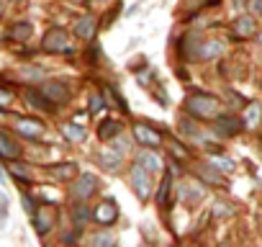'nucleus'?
I'll return each instance as SVG.
<instances>
[{
  "mask_svg": "<svg viewBox=\"0 0 262 247\" xmlns=\"http://www.w3.org/2000/svg\"><path fill=\"white\" fill-rule=\"evenodd\" d=\"M219 106H221L219 98H213V95H203V93L190 95L188 103H185L188 113H193L195 118H213V116L219 113Z\"/></svg>",
  "mask_w": 262,
  "mask_h": 247,
  "instance_id": "1",
  "label": "nucleus"
},
{
  "mask_svg": "<svg viewBox=\"0 0 262 247\" xmlns=\"http://www.w3.org/2000/svg\"><path fill=\"white\" fill-rule=\"evenodd\" d=\"M47 52H52V54H59V52H70V36H67V31L64 29H49L47 34H44V44H41Z\"/></svg>",
  "mask_w": 262,
  "mask_h": 247,
  "instance_id": "2",
  "label": "nucleus"
},
{
  "mask_svg": "<svg viewBox=\"0 0 262 247\" xmlns=\"http://www.w3.org/2000/svg\"><path fill=\"white\" fill-rule=\"evenodd\" d=\"M131 186H134V193L142 198V201H147L149 196H152V178H149V173L142 168V165H137V168H131Z\"/></svg>",
  "mask_w": 262,
  "mask_h": 247,
  "instance_id": "3",
  "label": "nucleus"
},
{
  "mask_svg": "<svg viewBox=\"0 0 262 247\" xmlns=\"http://www.w3.org/2000/svg\"><path fill=\"white\" fill-rule=\"evenodd\" d=\"M134 139L139 145H144L147 150H155L162 145V134L155 132L152 127H147V123H134Z\"/></svg>",
  "mask_w": 262,
  "mask_h": 247,
  "instance_id": "4",
  "label": "nucleus"
},
{
  "mask_svg": "<svg viewBox=\"0 0 262 247\" xmlns=\"http://www.w3.org/2000/svg\"><path fill=\"white\" fill-rule=\"evenodd\" d=\"M41 93L52 100V103H67L70 100V88L62 83V80H47V83H41Z\"/></svg>",
  "mask_w": 262,
  "mask_h": 247,
  "instance_id": "5",
  "label": "nucleus"
},
{
  "mask_svg": "<svg viewBox=\"0 0 262 247\" xmlns=\"http://www.w3.org/2000/svg\"><path fill=\"white\" fill-rule=\"evenodd\" d=\"M31 216H34V229H36L39 234H47V232L54 227V221H57V211H54L52 206H39Z\"/></svg>",
  "mask_w": 262,
  "mask_h": 247,
  "instance_id": "6",
  "label": "nucleus"
},
{
  "mask_svg": "<svg viewBox=\"0 0 262 247\" xmlns=\"http://www.w3.org/2000/svg\"><path fill=\"white\" fill-rule=\"evenodd\" d=\"M95 188H98V178H95V175H90V173H82V175L75 180L72 193H75V198L85 201V198H90V196L95 193Z\"/></svg>",
  "mask_w": 262,
  "mask_h": 247,
  "instance_id": "7",
  "label": "nucleus"
},
{
  "mask_svg": "<svg viewBox=\"0 0 262 247\" xmlns=\"http://www.w3.org/2000/svg\"><path fill=\"white\" fill-rule=\"evenodd\" d=\"M93 219H95L100 227H111V224L118 219V209H116V203H113V201H103V203H98L95 211H93Z\"/></svg>",
  "mask_w": 262,
  "mask_h": 247,
  "instance_id": "8",
  "label": "nucleus"
},
{
  "mask_svg": "<svg viewBox=\"0 0 262 247\" xmlns=\"http://www.w3.org/2000/svg\"><path fill=\"white\" fill-rule=\"evenodd\" d=\"M242 129H244V121L236 118V116H219V121H216V132L221 137H234Z\"/></svg>",
  "mask_w": 262,
  "mask_h": 247,
  "instance_id": "9",
  "label": "nucleus"
},
{
  "mask_svg": "<svg viewBox=\"0 0 262 247\" xmlns=\"http://www.w3.org/2000/svg\"><path fill=\"white\" fill-rule=\"evenodd\" d=\"M137 165H142L147 173H160V170L165 168L162 157H160L155 150H142V152H139V157H137Z\"/></svg>",
  "mask_w": 262,
  "mask_h": 247,
  "instance_id": "10",
  "label": "nucleus"
},
{
  "mask_svg": "<svg viewBox=\"0 0 262 247\" xmlns=\"http://www.w3.org/2000/svg\"><path fill=\"white\" fill-rule=\"evenodd\" d=\"M16 129H18V134H24L29 139H36V137L44 134V123L36 121V118H18L16 121Z\"/></svg>",
  "mask_w": 262,
  "mask_h": 247,
  "instance_id": "11",
  "label": "nucleus"
},
{
  "mask_svg": "<svg viewBox=\"0 0 262 247\" xmlns=\"http://www.w3.org/2000/svg\"><path fill=\"white\" fill-rule=\"evenodd\" d=\"M221 54H224V42H219V39L201 42V47H198V59H203V62L216 59V57H221Z\"/></svg>",
  "mask_w": 262,
  "mask_h": 247,
  "instance_id": "12",
  "label": "nucleus"
},
{
  "mask_svg": "<svg viewBox=\"0 0 262 247\" xmlns=\"http://www.w3.org/2000/svg\"><path fill=\"white\" fill-rule=\"evenodd\" d=\"M234 36L239 39H249V36H257V26H254V18L252 16H239L234 21Z\"/></svg>",
  "mask_w": 262,
  "mask_h": 247,
  "instance_id": "13",
  "label": "nucleus"
},
{
  "mask_svg": "<svg viewBox=\"0 0 262 247\" xmlns=\"http://www.w3.org/2000/svg\"><path fill=\"white\" fill-rule=\"evenodd\" d=\"M21 155V147L16 145L13 137H8L6 132H0V157H6V160H16Z\"/></svg>",
  "mask_w": 262,
  "mask_h": 247,
  "instance_id": "14",
  "label": "nucleus"
},
{
  "mask_svg": "<svg viewBox=\"0 0 262 247\" xmlns=\"http://www.w3.org/2000/svg\"><path fill=\"white\" fill-rule=\"evenodd\" d=\"M49 173H52V178H57V180H72V178H77V165H75V162H62V165L49 168Z\"/></svg>",
  "mask_w": 262,
  "mask_h": 247,
  "instance_id": "15",
  "label": "nucleus"
},
{
  "mask_svg": "<svg viewBox=\"0 0 262 247\" xmlns=\"http://www.w3.org/2000/svg\"><path fill=\"white\" fill-rule=\"evenodd\" d=\"M98 162L103 165V170H108V173H118V168H121V152H100Z\"/></svg>",
  "mask_w": 262,
  "mask_h": 247,
  "instance_id": "16",
  "label": "nucleus"
},
{
  "mask_svg": "<svg viewBox=\"0 0 262 247\" xmlns=\"http://www.w3.org/2000/svg\"><path fill=\"white\" fill-rule=\"evenodd\" d=\"M75 34H77L80 39H93V34H95V21H93L90 16L80 18V21L75 24Z\"/></svg>",
  "mask_w": 262,
  "mask_h": 247,
  "instance_id": "17",
  "label": "nucleus"
},
{
  "mask_svg": "<svg viewBox=\"0 0 262 247\" xmlns=\"http://www.w3.org/2000/svg\"><path fill=\"white\" fill-rule=\"evenodd\" d=\"M26 100H29L34 108H41V111H49V108H52V100H49L41 90H26Z\"/></svg>",
  "mask_w": 262,
  "mask_h": 247,
  "instance_id": "18",
  "label": "nucleus"
},
{
  "mask_svg": "<svg viewBox=\"0 0 262 247\" xmlns=\"http://www.w3.org/2000/svg\"><path fill=\"white\" fill-rule=\"evenodd\" d=\"M118 132H121V123H118V121H113V118L103 121L100 127H98V137H100V139H113Z\"/></svg>",
  "mask_w": 262,
  "mask_h": 247,
  "instance_id": "19",
  "label": "nucleus"
},
{
  "mask_svg": "<svg viewBox=\"0 0 262 247\" xmlns=\"http://www.w3.org/2000/svg\"><path fill=\"white\" fill-rule=\"evenodd\" d=\"M62 134H64L70 142H82V139H85V127H80V123H64Z\"/></svg>",
  "mask_w": 262,
  "mask_h": 247,
  "instance_id": "20",
  "label": "nucleus"
},
{
  "mask_svg": "<svg viewBox=\"0 0 262 247\" xmlns=\"http://www.w3.org/2000/svg\"><path fill=\"white\" fill-rule=\"evenodd\" d=\"M259 118H262V106L259 103H249L247 111H244V123L247 127H257Z\"/></svg>",
  "mask_w": 262,
  "mask_h": 247,
  "instance_id": "21",
  "label": "nucleus"
},
{
  "mask_svg": "<svg viewBox=\"0 0 262 247\" xmlns=\"http://www.w3.org/2000/svg\"><path fill=\"white\" fill-rule=\"evenodd\" d=\"M170 191H172V180H170V175H165L162 178V186H160V193H157V201H160V206H165V209H170Z\"/></svg>",
  "mask_w": 262,
  "mask_h": 247,
  "instance_id": "22",
  "label": "nucleus"
},
{
  "mask_svg": "<svg viewBox=\"0 0 262 247\" xmlns=\"http://www.w3.org/2000/svg\"><path fill=\"white\" fill-rule=\"evenodd\" d=\"M31 31H34V29H31V24H26V21H24V24L11 26V31H8V34H11V39H16V42H26V39L31 36Z\"/></svg>",
  "mask_w": 262,
  "mask_h": 247,
  "instance_id": "23",
  "label": "nucleus"
},
{
  "mask_svg": "<svg viewBox=\"0 0 262 247\" xmlns=\"http://www.w3.org/2000/svg\"><path fill=\"white\" fill-rule=\"evenodd\" d=\"M103 98L108 100V106H116V108H121V111H128V108H126V103H123V98H121L113 88H108V85L103 88Z\"/></svg>",
  "mask_w": 262,
  "mask_h": 247,
  "instance_id": "24",
  "label": "nucleus"
},
{
  "mask_svg": "<svg viewBox=\"0 0 262 247\" xmlns=\"http://www.w3.org/2000/svg\"><path fill=\"white\" fill-rule=\"evenodd\" d=\"M72 219H75V224H77V227H85V224L93 219V214L88 211V206H85V203H77V206H75V211H72Z\"/></svg>",
  "mask_w": 262,
  "mask_h": 247,
  "instance_id": "25",
  "label": "nucleus"
},
{
  "mask_svg": "<svg viewBox=\"0 0 262 247\" xmlns=\"http://www.w3.org/2000/svg\"><path fill=\"white\" fill-rule=\"evenodd\" d=\"M90 247H116V237L111 232H98L90 242Z\"/></svg>",
  "mask_w": 262,
  "mask_h": 247,
  "instance_id": "26",
  "label": "nucleus"
},
{
  "mask_svg": "<svg viewBox=\"0 0 262 247\" xmlns=\"http://www.w3.org/2000/svg\"><path fill=\"white\" fill-rule=\"evenodd\" d=\"M208 162H211V168H216V170H224V173H231V170H234V162H231L229 157L211 155V157H208Z\"/></svg>",
  "mask_w": 262,
  "mask_h": 247,
  "instance_id": "27",
  "label": "nucleus"
},
{
  "mask_svg": "<svg viewBox=\"0 0 262 247\" xmlns=\"http://www.w3.org/2000/svg\"><path fill=\"white\" fill-rule=\"evenodd\" d=\"M8 170H11V175H13V178H18V180H24V183H29V180H31V173H29V168H26V165H21V162H13V165H8Z\"/></svg>",
  "mask_w": 262,
  "mask_h": 247,
  "instance_id": "28",
  "label": "nucleus"
},
{
  "mask_svg": "<svg viewBox=\"0 0 262 247\" xmlns=\"http://www.w3.org/2000/svg\"><path fill=\"white\" fill-rule=\"evenodd\" d=\"M198 175H201L203 180H208L211 186H226V183H224V178H221L219 173H213L211 168H201V170H198Z\"/></svg>",
  "mask_w": 262,
  "mask_h": 247,
  "instance_id": "29",
  "label": "nucleus"
},
{
  "mask_svg": "<svg viewBox=\"0 0 262 247\" xmlns=\"http://www.w3.org/2000/svg\"><path fill=\"white\" fill-rule=\"evenodd\" d=\"M103 106H105V98L100 95V93H93L90 95V113L95 116V113H100L103 111Z\"/></svg>",
  "mask_w": 262,
  "mask_h": 247,
  "instance_id": "30",
  "label": "nucleus"
},
{
  "mask_svg": "<svg viewBox=\"0 0 262 247\" xmlns=\"http://www.w3.org/2000/svg\"><path fill=\"white\" fill-rule=\"evenodd\" d=\"M229 214H231L229 203H221V201H219V203H213V216H216V219H221V216H229Z\"/></svg>",
  "mask_w": 262,
  "mask_h": 247,
  "instance_id": "31",
  "label": "nucleus"
},
{
  "mask_svg": "<svg viewBox=\"0 0 262 247\" xmlns=\"http://www.w3.org/2000/svg\"><path fill=\"white\" fill-rule=\"evenodd\" d=\"M13 103V95L8 90H0V108H8Z\"/></svg>",
  "mask_w": 262,
  "mask_h": 247,
  "instance_id": "32",
  "label": "nucleus"
},
{
  "mask_svg": "<svg viewBox=\"0 0 262 247\" xmlns=\"http://www.w3.org/2000/svg\"><path fill=\"white\" fill-rule=\"evenodd\" d=\"M252 6H254V13L262 16V0H252Z\"/></svg>",
  "mask_w": 262,
  "mask_h": 247,
  "instance_id": "33",
  "label": "nucleus"
},
{
  "mask_svg": "<svg viewBox=\"0 0 262 247\" xmlns=\"http://www.w3.org/2000/svg\"><path fill=\"white\" fill-rule=\"evenodd\" d=\"M257 42H259V44H262V34H257Z\"/></svg>",
  "mask_w": 262,
  "mask_h": 247,
  "instance_id": "34",
  "label": "nucleus"
},
{
  "mask_svg": "<svg viewBox=\"0 0 262 247\" xmlns=\"http://www.w3.org/2000/svg\"><path fill=\"white\" fill-rule=\"evenodd\" d=\"M70 3H80V0H70Z\"/></svg>",
  "mask_w": 262,
  "mask_h": 247,
  "instance_id": "35",
  "label": "nucleus"
},
{
  "mask_svg": "<svg viewBox=\"0 0 262 247\" xmlns=\"http://www.w3.org/2000/svg\"><path fill=\"white\" fill-rule=\"evenodd\" d=\"M221 247H229V244H221Z\"/></svg>",
  "mask_w": 262,
  "mask_h": 247,
  "instance_id": "36",
  "label": "nucleus"
}]
</instances>
